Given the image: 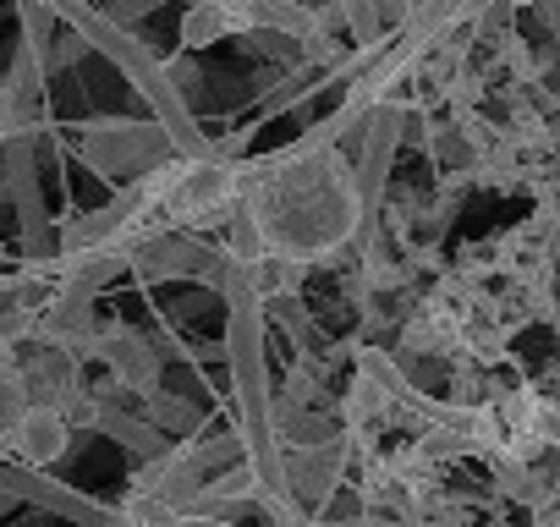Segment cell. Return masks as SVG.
Instances as JSON below:
<instances>
[{
	"mask_svg": "<svg viewBox=\"0 0 560 527\" xmlns=\"http://www.w3.org/2000/svg\"><path fill=\"white\" fill-rule=\"evenodd\" d=\"M18 379L28 390V407H50L61 412L67 401H78L89 385H83V363L61 347H45V341H23L18 347Z\"/></svg>",
	"mask_w": 560,
	"mask_h": 527,
	"instance_id": "cell-11",
	"label": "cell"
},
{
	"mask_svg": "<svg viewBox=\"0 0 560 527\" xmlns=\"http://www.w3.org/2000/svg\"><path fill=\"white\" fill-rule=\"evenodd\" d=\"M347 461H352V440L347 434H330L319 445H287V450H280V472H287V489H292L298 511L303 505H314V511L330 505L336 489H341Z\"/></svg>",
	"mask_w": 560,
	"mask_h": 527,
	"instance_id": "cell-10",
	"label": "cell"
},
{
	"mask_svg": "<svg viewBox=\"0 0 560 527\" xmlns=\"http://www.w3.org/2000/svg\"><path fill=\"white\" fill-rule=\"evenodd\" d=\"M116 396H121V390H110V385H100V390H94V407H100V412H94V429H100V434H110V440H116L121 450H132L138 461L165 456L176 440H165L149 418H132L127 407H116Z\"/></svg>",
	"mask_w": 560,
	"mask_h": 527,
	"instance_id": "cell-14",
	"label": "cell"
},
{
	"mask_svg": "<svg viewBox=\"0 0 560 527\" xmlns=\"http://www.w3.org/2000/svg\"><path fill=\"white\" fill-rule=\"evenodd\" d=\"M225 225L231 264H247L253 253H287L308 270H325L347 253L363 258L369 247H380V225H369L363 214L347 149H275L264 160H247V181Z\"/></svg>",
	"mask_w": 560,
	"mask_h": 527,
	"instance_id": "cell-1",
	"label": "cell"
},
{
	"mask_svg": "<svg viewBox=\"0 0 560 527\" xmlns=\"http://www.w3.org/2000/svg\"><path fill=\"white\" fill-rule=\"evenodd\" d=\"M143 418H149L165 440H198V434H203V412H198L192 401H182L176 390L143 396Z\"/></svg>",
	"mask_w": 560,
	"mask_h": 527,
	"instance_id": "cell-17",
	"label": "cell"
},
{
	"mask_svg": "<svg viewBox=\"0 0 560 527\" xmlns=\"http://www.w3.org/2000/svg\"><path fill=\"white\" fill-rule=\"evenodd\" d=\"M231 34H242L236 0H187V12H182V45L187 50H209Z\"/></svg>",
	"mask_w": 560,
	"mask_h": 527,
	"instance_id": "cell-16",
	"label": "cell"
},
{
	"mask_svg": "<svg viewBox=\"0 0 560 527\" xmlns=\"http://www.w3.org/2000/svg\"><path fill=\"white\" fill-rule=\"evenodd\" d=\"M83 56H89V50H83V39H72V34H67V39H56V45H50V72H56V67H78Z\"/></svg>",
	"mask_w": 560,
	"mask_h": 527,
	"instance_id": "cell-22",
	"label": "cell"
},
{
	"mask_svg": "<svg viewBox=\"0 0 560 527\" xmlns=\"http://www.w3.org/2000/svg\"><path fill=\"white\" fill-rule=\"evenodd\" d=\"M50 7V17L56 23H67L72 28V39H83V50H94V56H105L138 94H143V105H149V121L165 132V143H171V154L176 160H198V154H209L214 143H209V132L198 127V116H192V105H187V94L171 83V72H165V61L154 56V45L138 34V28H121V23H110L94 0H45Z\"/></svg>",
	"mask_w": 560,
	"mask_h": 527,
	"instance_id": "cell-3",
	"label": "cell"
},
{
	"mask_svg": "<svg viewBox=\"0 0 560 527\" xmlns=\"http://www.w3.org/2000/svg\"><path fill=\"white\" fill-rule=\"evenodd\" d=\"M23 127H18V105H12V94H7V83H0V149H7V138H18Z\"/></svg>",
	"mask_w": 560,
	"mask_h": 527,
	"instance_id": "cell-23",
	"label": "cell"
},
{
	"mask_svg": "<svg viewBox=\"0 0 560 527\" xmlns=\"http://www.w3.org/2000/svg\"><path fill=\"white\" fill-rule=\"evenodd\" d=\"M18 7V45L34 56V61H45V72H50V45H56V17H50V7L45 0H12Z\"/></svg>",
	"mask_w": 560,
	"mask_h": 527,
	"instance_id": "cell-18",
	"label": "cell"
},
{
	"mask_svg": "<svg viewBox=\"0 0 560 527\" xmlns=\"http://www.w3.org/2000/svg\"><path fill=\"white\" fill-rule=\"evenodd\" d=\"M89 358L110 374V390H132V396L165 390V363H160L154 341L132 325H100L89 341Z\"/></svg>",
	"mask_w": 560,
	"mask_h": 527,
	"instance_id": "cell-8",
	"label": "cell"
},
{
	"mask_svg": "<svg viewBox=\"0 0 560 527\" xmlns=\"http://www.w3.org/2000/svg\"><path fill=\"white\" fill-rule=\"evenodd\" d=\"M23 412H28V390L18 379V352H0V450H7V434L18 429Z\"/></svg>",
	"mask_w": 560,
	"mask_h": 527,
	"instance_id": "cell-20",
	"label": "cell"
},
{
	"mask_svg": "<svg viewBox=\"0 0 560 527\" xmlns=\"http://www.w3.org/2000/svg\"><path fill=\"white\" fill-rule=\"evenodd\" d=\"M407 116L412 105L407 99H390L380 105L369 121H363V149L352 160V181H358V198H363V214L369 225L385 220V187H390V171H396V154H401V132H407Z\"/></svg>",
	"mask_w": 560,
	"mask_h": 527,
	"instance_id": "cell-6",
	"label": "cell"
},
{
	"mask_svg": "<svg viewBox=\"0 0 560 527\" xmlns=\"http://www.w3.org/2000/svg\"><path fill=\"white\" fill-rule=\"evenodd\" d=\"M225 253L209 247L203 236L192 231H143L127 242V270L143 276V281H203V286H220L225 276Z\"/></svg>",
	"mask_w": 560,
	"mask_h": 527,
	"instance_id": "cell-5",
	"label": "cell"
},
{
	"mask_svg": "<svg viewBox=\"0 0 560 527\" xmlns=\"http://www.w3.org/2000/svg\"><path fill=\"white\" fill-rule=\"evenodd\" d=\"M94 330H100V319H94V292L50 286V297L34 308V336H28V341L61 347V352H72L78 363H89V341H94Z\"/></svg>",
	"mask_w": 560,
	"mask_h": 527,
	"instance_id": "cell-12",
	"label": "cell"
},
{
	"mask_svg": "<svg viewBox=\"0 0 560 527\" xmlns=\"http://www.w3.org/2000/svg\"><path fill=\"white\" fill-rule=\"evenodd\" d=\"M67 450H72V429H67V418L50 412V407H28V412L18 418V429L7 434V461L34 467V472L56 467Z\"/></svg>",
	"mask_w": 560,
	"mask_h": 527,
	"instance_id": "cell-13",
	"label": "cell"
},
{
	"mask_svg": "<svg viewBox=\"0 0 560 527\" xmlns=\"http://www.w3.org/2000/svg\"><path fill=\"white\" fill-rule=\"evenodd\" d=\"M341 412H347V429H341V434H347V440H358L363 429H374V423H385V418H390V401H385V390H380L369 374H358V379H352V396H347V407H341Z\"/></svg>",
	"mask_w": 560,
	"mask_h": 527,
	"instance_id": "cell-19",
	"label": "cell"
},
{
	"mask_svg": "<svg viewBox=\"0 0 560 527\" xmlns=\"http://www.w3.org/2000/svg\"><path fill=\"white\" fill-rule=\"evenodd\" d=\"M34 154H39V132H18V138H7V149H0V160H7V187H12V209H18V231H23V253H28V264H50L56 258V225H50L45 198H39Z\"/></svg>",
	"mask_w": 560,
	"mask_h": 527,
	"instance_id": "cell-7",
	"label": "cell"
},
{
	"mask_svg": "<svg viewBox=\"0 0 560 527\" xmlns=\"http://www.w3.org/2000/svg\"><path fill=\"white\" fill-rule=\"evenodd\" d=\"M423 149H429V160H434V171L445 176V181H472V171H478V149L462 138V127L451 121V116H423Z\"/></svg>",
	"mask_w": 560,
	"mask_h": 527,
	"instance_id": "cell-15",
	"label": "cell"
},
{
	"mask_svg": "<svg viewBox=\"0 0 560 527\" xmlns=\"http://www.w3.org/2000/svg\"><path fill=\"white\" fill-rule=\"evenodd\" d=\"M154 7H160V0H105V7H100V12H105L110 23H121V28H132V23H138V17H149Z\"/></svg>",
	"mask_w": 560,
	"mask_h": 527,
	"instance_id": "cell-21",
	"label": "cell"
},
{
	"mask_svg": "<svg viewBox=\"0 0 560 527\" xmlns=\"http://www.w3.org/2000/svg\"><path fill=\"white\" fill-rule=\"evenodd\" d=\"M0 494H12V500H28L39 511H56L78 527H116V505L83 494L78 483H61L50 472H34V467H18V461H0Z\"/></svg>",
	"mask_w": 560,
	"mask_h": 527,
	"instance_id": "cell-9",
	"label": "cell"
},
{
	"mask_svg": "<svg viewBox=\"0 0 560 527\" xmlns=\"http://www.w3.org/2000/svg\"><path fill=\"white\" fill-rule=\"evenodd\" d=\"M225 297V363H231V401H236V445L242 467L253 478V505L269 516V527H298L303 511L280 472V440H275V390H269V314L253 297L242 264H225L220 276Z\"/></svg>",
	"mask_w": 560,
	"mask_h": 527,
	"instance_id": "cell-2",
	"label": "cell"
},
{
	"mask_svg": "<svg viewBox=\"0 0 560 527\" xmlns=\"http://www.w3.org/2000/svg\"><path fill=\"white\" fill-rule=\"evenodd\" d=\"M78 160L105 176V181H138L154 165L171 160V143L154 121H127V116H94L78 127Z\"/></svg>",
	"mask_w": 560,
	"mask_h": 527,
	"instance_id": "cell-4",
	"label": "cell"
}]
</instances>
